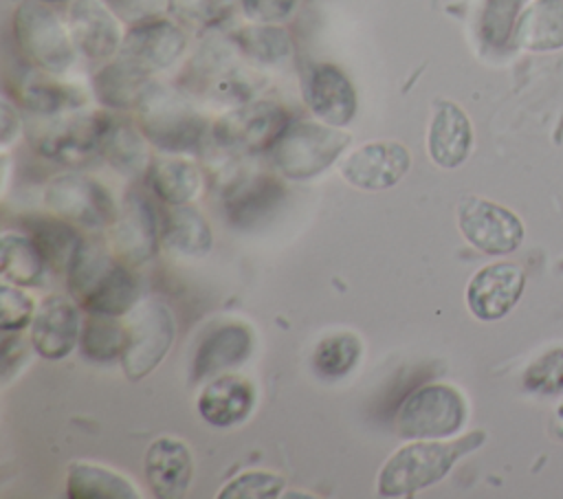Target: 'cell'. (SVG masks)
Returning a JSON list of instances; mask_svg holds the SVG:
<instances>
[{"label": "cell", "mask_w": 563, "mask_h": 499, "mask_svg": "<svg viewBox=\"0 0 563 499\" xmlns=\"http://www.w3.org/2000/svg\"><path fill=\"white\" fill-rule=\"evenodd\" d=\"M486 440L484 431H473L453 440H411L400 446L378 473L380 497H411L449 475L453 464L479 448Z\"/></svg>", "instance_id": "cell-1"}, {"label": "cell", "mask_w": 563, "mask_h": 499, "mask_svg": "<svg viewBox=\"0 0 563 499\" xmlns=\"http://www.w3.org/2000/svg\"><path fill=\"white\" fill-rule=\"evenodd\" d=\"M134 110L147 141L163 152H194L209 130V123L194 103L165 84L150 81Z\"/></svg>", "instance_id": "cell-2"}, {"label": "cell", "mask_w": 563, "mask_h": 499, "mask_svg": "<svg viewBox=\"0 0 563 499\" xmlns=\"http://www.w3.org/2000/svg\"><path fill=\"white\" fill-rule=\"evenodd\" d=\"M352 143L350 132L323 121H290L268 149L273 167L290 180L323 174Z\"/></svg>", "instance_id": "cell-3"}, {"label": "cell", "mask_w": 563, "mask_h": 499, "mask_svg": "<svg viewBox=\"0 0 563 499\" xmlns=\"http://www.w3.org/2000/svg\"><path fill=\"white\" fill-rule=\"evenodd\" d=\"M11 29L20 53L31 66L53 75L66 73L75 62V42L64 22L48 2L22 0L11 18Z\"/></svg>", "instance_id": "cell-4"}, {"label": "cell", "mask_w": 563, "mask_h": 499, "mask_svg": "<svg viewBox=\"0 0 563 499\" xmlns=\"http://www.w3.org/2000/svg\"><path fill=\"white\" fill-rule=\"evenodd\" d=\"M466 413V400L455 387L431 382L413 389L400 402L396 429L407 440L451 437L464 426Z\"/></svg>", "instance_id": "cell-5"}, {"label": "cell", "mask_w": 563, "mask_h": 499, "mask_svg": "<svg viewBox=\"0 0 563 499\" xmlns=\"http://www.w3.org/2000/svg\"><path fill=\"white\" fill-rule=\"evenodd\" d=\"M128 343L121 356L123 374L130 382H136L152 374L167 356L176 323L172 310L156 299L139 301L128 317Z\"/></svg>", "instance_id": "cell-6"}, {"label": "cell", "mask_w": 563, "mask_h": 499, "mask_svg": "<svg viewBox=\"0 0 563 499\" xmlns=\"http://www.w3.org/2000/svg\"><path fill=\"white\" fill-rule=\"evenodd\" d=\"M31 134V145L46 158L64 165H81L101 154V138L110 117L101 112H64L42 117Z\"/></svg>", "instance_id": "cell-7"}, {"label": "cell", "mask_w": 563, "mask_h": 499, "mask_svg": "<svg viewBox=\"0 0 563 499\" xmlns=\"http://www.w3.org/2000/svg\"><path fill=\"white\" fill-rule=\"evenodd\" d=\"M288 123L290 117L279 103L260 99L244 101L242 106L222 114L211 125V134L224 149L257 154L264 149L268 152Z\"/></svg>", "instance_id": "cell-8"}, {"label": "cell", "mask_w": 563, "mask_h": 499, "mask_svg": "<svg viewBox=\"0 0 563 499\" xmlns=\"http://www.w3.org/2000/svg\"><path fill=\"white\" fill-rule=\"evenodd\" d=\"M457 229L464 240L486 255L515 253L523 242V222L508 207L466 196L457 204Z\"/></svg>", "instance_id": "cell-9"}, {"label": "cell", "mask_w": 563, "mask_h": 499, "mask_svg": "<svg viewBox=\"0 0 563 499\" xmlns=\"http://www.w3.org/2000/svg\"><path fill=\"white\" fill-rule=\"evenodd\" d=\"M44 202L59 218L88 229L110 226L119 213L101 182L75 171L55 176L44 189Z\"/></svg>", "instance_id": "cell-10"}, {"label": "cell", "mask_w": 563, "mask_h": 499, "mask_svg": "<svg viewBox=\"0 0 563 499\" xmlns=\"http://www.w3.org/2000/svg\"><path fill=\"white\" fill-rule=\"evenodd\" d=\"M185 48H187L185 31L167 18H154V20L132 24L123 35V42L117 55L128 59L143 73L154 75L172 68L183 57Z\"/></svg>", "instance_id": "cell-11"}, {"label": "cell", "mask_w": 563, "mask_h": 499, "mask_svg": "<svg viewBox=\"0 0 563 499\" xmlns=\"http://www.w3.org/2000/svg\"><path fill=\"white\" fill-rule=\"evenodd\" d=\"M411 152L398 141H372L352 149L341 163V176L356 189L383 191L405 178Z\"/></svg>", "instance_id": "cell-12"}, {"label": "cell", "mask_w": 563, "mask_h": 499, "mask_svg": "<svg viewBox=\"0 0 563 499\" xmlns=\"http://www.w3.org/2000/svg\"><path fill=\"white\" fill-rule=\"evenodd\" d=\"M526 273L512 262H495L482 266L466 286V306L479 321H497L506 317L521 299Z\"/></svg>", "instance_id": "cell-13"}, {"label": "cell", "mask_w": 563, "mask_h": 499, "mask_svg": "<svg viewBox=\"0 0 563 499\" xmlns=\"http://www.w3.org/2000/svg\"><path fill=\"white\" fill-rule=\"evenodd\" d=\"M158 218L141 193H128L114 222L110 240L117 257L125 264H145L158 248Z\"/></svg>", "instance_id": "cell-14"}, {"label": "cell", "mask_w": 563, "mask_h": 499, "mask_svg": "<svg viewBox=\"0 0 563 499\" xmlns=\"http://www.w3.org/2000/svg\"><path fill=\"white\" fill-rule=\"evenodd\" d=\"M68 29L77 51L92 62H106L117 55L125 35L121 20L103 0H73Z\"/></svg>", "instance_id": "cell-15"}, {"label": "cell", "mask_w": 563, "mask_h": 499, "mask_svg": "<svg viewBox=\"0 0 563 499\" xmlns=\"http://www.w3.org/2000/svg\"><path fill=\"white\" fill-rule=\"evenodd\" d=\"M79 308L64 295H48L35 308L31 319V345L42 358L59 361L68 356L79 341Z\"/></svg>", "instance_id": "cell-16"}, {"label": "cell", "mask_w": 563, "mask_h": 499, "mask_svg": "<svg viewBox=\"0 0 563 499\" xmlns=\"http://www.w3.org/2000/svg\"><path fill=\"white\" fill-rule=\"evenodd\" d=\"M310 112L334 127H345L356 117L358 99L350 77L334 64H317L308 73L303 88Z\"/></svg>", "instance_id": "cell-17"}, {"label": "cell", "mask_w": 563, "mask_h": 499, "mask_svg": "<svg viewBox=\"0 0 563 499\" xmlns=\"http://www.w3.org/2000/svg\"><path fill=\"white\" fill-rule=\"evenodd\" d=\"M473 149V125L468 114L449 99L433 103V114L427 130L429 158L442 169L460 167Z\"/></svg>", "instance_id": "cell-18"}, {"label": "cell", "mask_w": 563, "mask_h": 499, "mask_svg": "<svg viewBox=\"0 0 563 499\" xmlns=\"http://www.w3.org/2000/svg\"><path fill=\"white\" fill-rule=\"evenodd\" d=\"M143 470L154 497L178 499L187 492L194 477L191 451L178 437H158L145 451Z\"/></svg>", "instance_id": "cell-19"}, {"label": "cell", "mask_w": 563, "mask_h": 499, "mask_svg": "<svg viewBox=\"0 0 563 499\" xmlns=\"http://www.w3.org/2000/svg\"><path fill=\"white\" fill-rule=\"evenodd\" d=\"M15 99L37 117H55L79 110L86 103V95L70 84L53 79V73L29 66L15 77Z\"/></svg>", "instance_id": "cell-20"}, {"label": "cell", "mask_w": 563, "mask_h": 499, "mask_svg": "<svg viewBox=\"0 0 563 499\" xmlns=\"http://www.w3.org/2000/svg\"><path fill=\"white\" fill-rule=\"evenodd\" d=\"M253 352V334L242 323H224L211 330L198 345L191 376L194 380H202L218 372L242 365Z\"/></svg>", "instance_id": "cell-21"}, {"label": "cell", "mask_w": 563, "mask_h": 499, "mask_svg": "<svg viewBox=\"0 0 563 499\" xmlns=\"http://www.w3.org/2000/svg\"><path fill=\"white\" fill-rule=\"evenodd\" d=\"M255 404V389L246 378L218 376L198 393V413L213 426H233L249 418Z\"/></svg>", "instance_id": "cell-22"}, {"label": "cell", "mask_w": 563, "mask_h": 499, "mask_svg": "<svg viewBox=\"0 0 563 499\" xmlns=\"http://www.w3.org/2000/svg\"><path fill=\"white\" fill-rule=\"evenodd\" d=\"M512 40L530 53L563 48V0H532L519 15Z\"/></svg>", "instance_id": "cell-23"}, {"label": "cell", "mask_w": 563, "mask_h": 499, "mask_svg": "<svg viewBox=\"0 0 563 499\" xmlns=\"http://www.w3.org/2000/svg\"><path fill=\"white\" fill-rule=\"evenodd\" d=\"M152 75L143 73L134 64L123 57H114L103 68H99L92 77V92L97 101L112 110H130L136 108L143 90Z\"/></svg>", "instance_id": "cell-24"}, {"label": "cell", "mask_w": 563, "mask_h": 499, "mask_svg": "<svg viewBox=\"0 0 563 499\" xmlns=\"http://www.w3.org/2000/svg\"><path fill=\"white\" fill-rule=\"evenodd\" d=\"M141 301V286L125 262H114L110 270L86 292L79 301L88 314H108L121 317Z\"/></svg>", "instance_id": "cell-25"}, {"label": "cell", "mask_w": 563, "mask_h": 499, "mask_svg": "<svg viewBox=\"0 0 563 499\" xmlns=\"http://www.w3.org/2000/svg\"><path fill=\"white\" fill-rule=\"evenodd\" d=\"M284 200V187L273 176H253L233 187L227 196V218L235 226H251L260 220H266L271 211Z\"/></svg>", "instance_id": "cell-26"}, {"label": "cell", "mask_w": 563, "mask_h": 499, "mask_svg": "<svg viewBox=\"0 0 563 499\" xmlns=\"http://www.w3.org/2000/svg\"><path fill=\"white\" fill-rule=\"evenodd\" d=\"M163 242L185 257H202L213 246V233L205 215L191 204H174L163 215Z\"/></svg>", "instance_id": "cell-27"}, {"label": "cell", "mask_w": 563, "mask_h": 499, "mask_svg": "<svg viewBox=\"0 0 563 499\" xmlns=\"http://www.w3.org/2000/svg\"><path fill=\"white\" fill-rule=\"evenodd\" d=\"M101 156L121 176H136L147 165V136L132 121L110 117L101 138Z\"/></svg>", "instance_id": "cell-28"}, {"label": "cell", "mask_w": 563, "mask_h": 499, "mask_svg": "<svg viewBox=\"0 0 563 499\" xmlns=\"http://www.w3.org/2000/svg\"><path fill=\"white\" fill-rule=\"evenodd\" d=\"M22 222H24L29 235L33 237L35 246L40 248L44 262L55 273H68V268L84 242L79 237V233L75 231L73 222L44 218V215H29Z\"/></svg>", "instance_id": "cell-29"}, {"label": "cell", "mask_w": 563, "mask_h": 499, "mask_svg": "<svg viewBox=\"0 0 563 499\" xmlns=\"http://www.w3.org/2000/svg\"><path fill=\"white\" fill-rule=\"evenodd\" d=\"M66 495L73 499H139V490L128 477L90 462L68 466Z\"/></svg>", "instance_id": "cell-30"}, {"label": "cell", "mask_w": 563, "mask_h": 499, "mask_svg": "<svg viewBox=\"0 0 563 499\" xmlns=\"http://www.w3.org/2000/svg\"><path fill=\"white\" fill-rule=\"evenodd\" d=\"M147 182L152 191L169 207L189 204L202 187L200 169L180 156H163L150 165Z\"/></svg>", "instance_id": "cell-31"}, {"label": "cell", "mask_w": 563, "mask_h": 499, "mask_svg": "<svg viewBox=\"0 0 563 499\" xmlns=\"http://www.w3.org/2000/svg\"><path fill=\"white\" fill-rule=\"evenodd\" d=\"M0 270L4 281L15 286H35L44 273V257L31 235L4 231L0 235Z\"/></svg>", "instance_id": "cell-32"}, {"label": "cell", "mask_w": 563, "mask_h": 499, "mask_svg": "<svg viewBox=\"0 0 563 499\" xmlns=\"http://www.w3.org/2000/svg\"><path fill=\"white\" fill-rule=\"evenodd\" d=\"M128 343V328L119 317L108 314H88L81 325L79 347L81 354L95 363H110L123 356Z\"/></svg>", "instance_id": "cell-33"}, {"label": "cell", "mask_w": 563, "mask_h": 499, "mask_svg": "<svg viewBox=\"0 0 563 499\" xmlns=\"http://www.w3.org/2000/svg\"><path fill=\"white\" fill-rule=\"evenodd\" d=\"M235 46L257 64H279L292 53V40L279 24L251 22L233 33Z\"/></svg>", "instance_id": "cell-34"}, {"label": "cell", "mask_w": 563, "mask_h": 499, "mask_svg": "<svg viewBox=\"0 0 563 499\" xmlns=\"http://www.w3.org/2000/svg\"><path fill=\"white\" fill-rule=\"evenodd\" d=\"M361 352L363 345L356 334L339 332L319 341L312 354V365L323 378H343L356 367Z\"/></svg>", "instance_id": "cell-35"}, {"label": "cell", "mask_w": 563, "mask_h": 499, "mask_svg": "<svg viewBox=\"0 0 563 499\" xmlns=\"http://www.w3.org/2000/svg\"><path fill=\"white\" fill-rule=\"evenodd\" d=\"M523 0H484L477 20L479 40L488 48H504L515 33Z\"/></svg>", "instance_id": "cell-36"}, {"label": "cell", "mask_w": 563, "mask_h": 499, "mask_svg": "<svg viewBox=\"0 0 563 499\" xmlns=\"http://www.w3.org/2000/svg\"><path fill=\"white\" fill-rule=\"evenodd\" d=\"M286 488L284 477L268 470H246L222 486L218 499H275Z\"/></svg>", "instance_id": "cell-37"}, {"label": "cell", "mask_w": 563, "mask_h": 499, "mask_svg": "<svg viewBox=\"0 0 563 499\" xmlns=\"http://www.w3.org/2000/svg\"><path fill=\"white\" fill-rule=\"evenodd\" d=\"M523 387L539 396L563 393V347H552L523 372Z\"/></svg>", "instance_id": "cell-38"}, {"label": "cell", "mask_w": 563, "mask_h": 499, "mask_svg": "<svg viewBox=\"0 0 563 499\" xmlns=\"http://www.w3.org/2000/svg\"><path fill=\"white\" fill-rule=\"evenodd\" d=\"M33 314V299L26 292H22L15 284L4 281L0 286V328L4 332H20L26 323H31Z\"/></svg>", "instance_id": "cell-39"}, {"label": "cell", "mask_w": 563, "mask_h": 499, "mask_svg": "<svg viewBox=\"0 0 563 499\" xmlns=\"http://www.w3.org/2000/svg\"><path fill=\"white\" fill-rule=\"evenodd\" d=\"M112 13L125 24H139L145 20L163 18L169 9V0H103Z\"/></svg>", "instance_id": "cell-40"}, {"label": "cell", "mask_w": 563, "mask_h": 499, "mask_svg": "<svg viewBox=\"0 0 563 499\" xmlns=\"http://www.w3.org/2000/svg\"><path fill=\"white\" fill-rule=\"evenodd\" d=\"M240 7L249 22L282 24L297 9V0H240Z\"/></svg>", "instance_id": "cell-41"}, {"label": "cell", "mask_w": 563, "mask_h": 499, "mask_svg": "<svg viewBox=\"0 0 563 499\" xmlns=\"http://www.w3.org/2000/svg\"><path fill=\"white\" fill-rule=\"evenodd\" d=\"M26 341L20 334H4L2 339V380L9 382L13 378V374L22 367V363L26 361Z\"/></svg>", "instance_id": "cell-42"}, {"label": "cell", "mask_w": 563, "mask_h": 499, "mask_svg": "<svg viewBox=\"0 0 563 499\" xmlns=\"http://www.w3.org/2000/svg\"><path fill=\"white\" fill-rule=\"evenodd\" d=\"M22 132V119L9 99L0 103V145L9 147Z\"/></svg>", "instance_id": "cell-43"}, {"label": "cell", "mask_w": 563, "mask_h": 499, "mask_svg": "<svg viewBox=\"0 0 563 499\" xmlns=\"http://www.w3.org/2000/svg\"><path fill=\"white\" fill-rule=\"evenodd\" d=\"M550 433H552V437L563 440V400L556 404V409H554V413H552Z\"/></svg>", "instance_id": "cell-44"}, {"label": "cell", "mask_w": 563, "mask_h": 499, "mask_svg": "<svg viewBox=\"0 0 563 499\" xmlns=\"http://www.w3.org/2000/svg\"><path fill=\"white\" fill-rule=\"evenodd\" d=\"M282 497H303V499H312L314 495H312V492H301V490H299V492H297V490H290V492H284Z\"/></svg>", "instance_id": "cell-45"}, {"label": "cell", "mask_w": 563, "mask_h": 499, "mask_svg": "<svg viewBox=\"0 0 563 499\" xmlns=\"http://www.w3.org/2000/svg\"><path fill=\"white\" fill-rule=\"evenodd\" d=\"M42 2H48V4H55V2H68V0H42Z\"/></svg>", "instance_id": "cell-46"}]
</instances>
